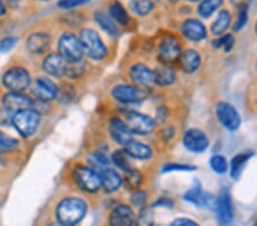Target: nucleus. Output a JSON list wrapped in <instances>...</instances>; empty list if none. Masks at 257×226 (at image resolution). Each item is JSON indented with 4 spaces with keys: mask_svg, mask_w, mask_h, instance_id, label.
<instances>
[{
    "mask_svg": "<svg viewBox=\"0 0 257 226\" xmlns=\"http://www.w3.org/2000/svg\"><path fill=\"white\" fill-rule=\"evenodd\" d=\"M87 204L79 198L62 200L56 208V218L62 225H76L84 218Z\"/></svg>",
    "mask_w": 257,
    "mask_h": 226,
    "instance_id": "f257e3e1",
    "label": "nucleus"
},
{
    "mask_svg": "<svg viewBox=\"0 0 257 226\" xmlns=\"http://www.w3.org/2000/svg\"><path fill=\"white\" fill-rule=\"evenodd\" d=\"M13 126L23 137H30L38 129L40 113L36 109H24L18 111L13 116Z\"/></svg>",
    "mask_w": 257,
    "mask_h": 226,
    "instance_id": "f03ea898",
    "label": "nucleus"
},
{
    "mask_svg": "<svg viewBox=\"0 0 257 226\" xmlns=\"http://www.w3.org/2000/svg\"><path fill=\"white\" fill-rule=\"evenodd\" d=\"M80 43L84 54L94 61H101L106 56V47L101 37L93 29H84L80 32Z\"/></svg>",
    "mask_w": 257,
    "mask_h": 226,
    "instance_id": "7ed1b4c3",
    "label": "nucleus"
},
{
    "mask_svg": "<svg viewBox=\"0 0 257 226\" xmlns=\"http://www.w3.org/2000/svg\"><path fill=\"white\" fill-rule=\"evenodd\" d=\"M59 54L69 63L81 61L84 49L80 39L72 34H64L59 40Z\"/></svg>",
    "mask_w": 257,
    "mask_h": 226,
    "instance_id": "20e7f679",
    "label": "nucleus"
},
{
    "mask_svg": "<svg viewBox=\"0 0 257 226\" xmlns=\"http://www.w3.org/2000/svg\"><path fill=\"white\" fill-rule=\"evenodd\" d=\"M73 177L78 186L85 192H97L102 186L101 176L90 167H77L73 171Z\"/></svg>",
    "mask_w": 257,
    "mask_h": 226,
    "instance_id": "39448f33",
    "label": "nucleus"
},
{
    "mask_svg": "<svg viewBox=\"0 0 257 226\" xmlns=\"http://www.w3.org/2000/svg\"><path fill=\"white\" fill-rule=\"evenodd\" d=\"M3 84L10 92L26 90L31 85V77L26 69L13 68L4 75Z\"/></svg>",
    "mask_w": 257,
    "mask_h": 226,
    "instance_id": "423d86ee",
    "label": "nucleus"
},
{
    "mask_svg": "<svg viewBox=\"0 0 257 226\" xmlns=\"http://www.w3.org/2000/svg\"><path fill=\"white\" fill-rule=\"evenodd\" d=\"M126 125L133 134L141 135H149L152 133L156 127V121L149 116H145L136 111H130L126 113Z\"/></svg>",
    "mask_w": 257,
    "mask_h": 226,
    "instance_id": "0eeeda50",
    "label": "nucleus"
},
{
    "mask_svg": "<svg viewBox=\"0 0 257 226\" xmlns=\"http://www.w3.org/2000/svg\"><path fill=\"white\" fill-rule=\"evenodd\" d=\"M216 114L218 121L221 122V125L224 127L225 129L234 131L240 127L241 119H240L238 111L231 104H229V103H218L216 108Z\"/></svg>",
    "mask_w": 257,
    "mask_h": 226,
    "instance_id": "6e6552de",
    "label": "nucleus"
},
{
    "mask_svg": "<svg viewBox=\"0 0 257 226\" xmlns=\"http://www.w3.org/2000/svg\"><path fill=\"white\" fill-rule=\"evenodd\" d=\"M112 96L121 103H140L148 98L147 89H142L134 86L118 85L112 90Z\"/></svg>",
    "mask_w": 257,
    "mask_h": 226,
    "instance_id": "1a4fd4ad",
    "label": "nucleus"
},
{
    "mask_svg": "<svg viewBox=\"0 0 257 226\" xmlns=\"http://www.w3.org/2000/svg\"><path fill=\"white\" fill-rule=\"evenodd\" d=\"M31 92L37 100L40 102H49L57 96L59 89L51 79L47 78H38L33 82Z\"/></svg>",
    "mask_w": 257,
    "mask_h": 226,
    "instance_id": "9d476101",
    "label": "nucleus"
},
{
    "mask_svg": "<svg viewBox=\"0 0 257 226\" xmlns=\"http://www.w3.org/2000/svg\"><path fill=\"white\" fill-rule=\"evenodd\" d=\"M184 146L193 153H202L209 145L207 135L200 129H189L183 138Z\"/></svg>",
    "mask_w": 257,
    "mask_h": 226,
    "instance_id": "9b49d317",
    "label": "nucleus"
},
{
    "mask_svg": "<svg viewBox=\"0 0 257 226\" xmlns=\"http://www.w3.org/2000/svg\"><path fill=\"white\" fill-rule=\"evenodd\" d=\"M3 104L4 108H6L15 113L21 110L33 108L35 102L21 92H10L4 96Z\"/></svg>",
    "mask_w": 257,
    "mask_h": 226,
    "instance_id": "f8f14e48",
    "label": "nucleus"
},
{
    "mask_svg": "<svg viewBox=\"0 0 257 226\" xmlns=\"http://www.w3.org/2000/svg\"><path fill=\"white\" fill-rule=\"evenodd\" d=\"M181 55V47L176 38L167 37L161 41L159 46V60L164 64H169L176 61Z\"/></svg>",
    "mask_w": 257,
    "mask_h": 226,
    "instance_id": "ddd939ff",
    "label": "nucleus"
},
{
    "mask_svg": "<svg viewBox=\"0 0 257 226\" xmlns=\"http://www.w3.org/2000/svg\"><path fill=\"white\" fill-rule=\"evenodd\" d=\"M215 209L217 211L218 223L227 225L233 219V208H232L230 194L226 190H223L221 192V194L217 198V204Z\"/></svg>",
    "mask_w": 257,
    "mask_h": 226,
    "instance_id": "4468645a",
    "label": "nucleus"
},
{
    "mask_svg": "<svg viewBox=\"0 0 257 226\" xmlns=\"http://www.w3.org/2000/svg\"><path fill=\"white\" fill-rule=\"evenodd\" d=\"M131 79L142 87H151L156 84L155 81V71L143 64L133 65L130 70Z\"/></svg>",
    "mask_w": 257,
    "mask_h": 226,
    "instance_id": "2eb2a0df",
    "label": "nucleus"
},
{
    "mask_svg": "<svg viewBox=\"0 0 257 226\" xmlns=\"http://www.w3.org/2000/svg\"><path fill=\"white\" fill-rule=\"evenodd\" d=\"M109 131L111 137H112L118 144H120V145L125 146L133 139V133L127 127L126 122L120 120V119H111V121L109 123Z\"/></svg>",
    "mask_w": 257,
    "mask_h": 226,
    "instance_id": "dca6fc26",
    "label": "nucleus"
},
{
    "mask_svg": "<svg viewBox=\"0 0 257 226\" xmlns=\"http://www.w3.org/2000/svg\"><path fill=\"white\" fill-rule=\"evenodd\" d=\"M182 34L190 41H201L206 38L207 31L204 24L196 19H189L182 24Z\"/></svg>",
    "mask_w": 257,
    "mask_h": 226,
    "instance_id": "f3484780",
    "label": "nucleus"
},
{
    "mask_svg": "<svg viewBox=\"0 0 257 226\" xmlns=\"http://www.w3.org/2000/svg\"><path fill=\"white\" fill-rule=\"evenodd\" d=\"M136 218L132 208L126 204H119L115 207L110 216V224L113 226L134 225Z\"/></svg>",
    "mask_w": 257,
    "mask_h": 226,
    "instance_id": "a211bd4d",
    "label": "nucleus"
},
{
    "mask_svg": "<svg viewBox=\"0 0 257 226\" xmlns=\"http://www.w3.org/2000/svg\"><path fill=\"white\" fill-rule=\"evenodd\" d=\"M66 65H68V62H66L60 54H49L46 59L44 60L43 68L45 71L52 77L61 78L65 76Z\"/></svg>",
    "mask_w": 257,
    "mask_h": 226,
    "instance_id": "6ab92c4d",
    "label": "nucleus"
},
{
    "mask_svg": "<svg viewBox=\"0 0 257 226\" xmlns=\"http://www.w3.org/2000/svg\"><path fill=\"white\" fill-rule=\"evenodd\" d=\"M51 37L47 34L38 32V34H32L27 40V47L32 54H43L47 52L51 47Z\"/></svg>",
    "mask_w": 257,
    "mask_h": 226,
    "instance_id": "aec40b11",
    "label": "nucleus"
},
{
    "mask_svg": "<svg viewBox=\"0 0 257 226\" xmlns=\"http://www.w3.org/2000/svg\"><path fill=\"white\" fill-rule=\"evenodd\" d=\"M98 174L101 176L102 186L104 187V190L106 192H115L120 186H121V176H120L115 170L111 169L110 167L105 168L104 170L98 172Z\"/></svg>",
    "mask_w": 257,
    "mask_h": 226,
    "instance_id": "412c9836",
    "label": "nucleus"
},
{
    "mask_svg": "<svg viewBox=\"0 0 257 226\" xmlns=\"http://www.w3.org/2000/svg\"><path fill=\"white\" fill-rule=\"evenodd\" d=\"M180 64L181 68L186 73H193L196 72L198 68L200 67V55L198 54L193 49H188L183 54H181L180 57Z\"/></svg>",
    "mask_w": 257,
    "mask_h": 226,
    "instance_id": "4be33fe9",
    "label": "nucleus"
},
{
    "mask_svg": "<svg viewBox=\"0 0 257 226\" xmlns=\"http://www.w3.org/2000/svg\"><path fill=\"white\" fill-rule=\"evenodd\" d=\"M125 150L132 158L139 160H148L152 155V150L150 146L141 142L133 141V139L127 145H125Z\"/></svg>",
    "mask_w": 257,
    "mask_h": 226,
    "instance_id": "5701e85b",
    "label": "nucleus"
},
{
    "mask_svg": "<svg viewBox=\"0 0 257 226\" xmlns=\"http://www.w3.org/2000/svg\"><path fill=\"white\" fill-rule=\"evenodd\" d=\"M252 157L251 151H243L241 153L235 155V157L231 160V177L234 179H238L239 176L241 175L242 169L246 166L248 160Z\"/></svg>",
    "mask_w": 257,
    "mask_h": 226,
    "instance_id": "b1692460",
    "label": "nucleus"
},
{
    "mask_svg": "<svg viewBox=\"0 0 257 226\" xmlns=\"http://www.w3.org/2000/svg\"><path fill=\"white\" fill-rule=\"evenodd\" d=\"M153 71H155V81L157 85L168 86L175 81V71L167 64L153 70Z\"/></svg>",
    "mask_w": 257,
    "mask_h": 226,
    "instance_id": "393cba45",
    "label": "nucleus"
},
{
    "mask_svg": "<svg viewBox=\"0 0 257 226\" xmlns=\"http://www.w3.org/2000/svg\"><path fill=\"white\" fill-rule=\"evenodd\" d=\"M95 21L101 27L103 30L111 36L118 35V29L113 22V19L111 18L109 13H104V12H96L95 13Z\"/></svg>",
    "mask_w": 257,
    "mask_h": 226,
    "instance_id": "a878e982",
    "label": "nucleus"
},
{
    "mask_svg": "<svg viewBox=\"0 0 257 226\" xmlns=\"http://www.w3.org/2000/svg\"><path fill=\"white\" fill-rule=\"evenodd\" d=\"M87 162H88L92 169L96 170L97 172H101L105 168L110 167L109 158L104 153H101V152H95V153L89 154L88 158H87Z\"/></svg>",
    "mask_w": 257,
    "mask_h": 226,
    "instance_id": "bb28decb",
    "label": "nucleus"
},
{
    "mask_svg": "<svg viewBox=\"0 0 257 226\" xmlns=\"http://www.w3.org/2000/svg\"><path fill=\"white\" fill-rule=\"evenodd\" d=\"M230 21H231V16H230V12L227 10H222L218 13L217 19L214 21L213 26H211V32L214 35H221L224 32L227 28L230 26Z\"/></svg>",
    "mask_w": 257,
    "mask_h": 226,
    "instance_id": "cd10ccee",
    "label": "nucleus"
},
{
    "mask_svg": "<svg viewBox=\"0 0 257 226\" xmlns=\"http://www.w3.org/2000/svg\"><path fill=\"white\" fill-rule=\"evenodd\" d=\"M109 14L111 18L115 21V22L120 24V26H126L128 21H130V18H128V14L125 10V7L122 6L121 3L117 2V0L110 5Z\"/></svg>",
    "mask_w": 257,
    "mask_h": 226,
    "instance_id": "c85d7f7f",
    "label": "nucleus"
},
{
    "mask_svg": "<svg viewBox=\"0 0 257 226\" xmlns=\"http://www.w3.org/2000/svg\"><path fill=\"white\" fill-rule=\"evenodd\" d=\"M223 5V0H201L198 6V14L202 19H208Z\"/></svg>",
    "mask_w": 257,
    "mask_h": 226,
    "instance_id": "c756f323",
    "label": "nucleus"
},
{
    "mask_svg": "<svg viewBox=\"0 0 257 226\" xmlns=\"http://www.w3.org/2000/svg\"><path fill=\"white\" fill-rule=\"evenodd\" d=\"M130 7L133 13L139 16H147L151 13L155 8L152 0H132Z\"/></svg>",
    "mask_w": 257,
    "mask_h": 226,
    "instance_id": "7c9ffc66",
    "label": "nucleus"
},
{
    "mask_svg": "<svg viewBox=\"0 0 257 226\" xmlns=\"http://www.w3.org/2000/svg\"><path fill=\"white\" fill-rule=\"evenodd\" d=\"M111 159H112L113 163L119 168V169H121L126 172L133 169L132 162H131V155L127 153L126 150L114 151V153L112 154Z\"/></svg>",
    "mask_w": 257,
    "mask_h": 226,
    "instance_id": "2f4dec72",
    "label": "nucleus"
},
{
    "mask_svg": "<svg viewBox=\"0 0 257 226\" xmlns=\"http://www.w3.org/2000/svg\"><path fill=\"white\" fill-rule=\"evenodd\" d=\"M209 166L216 174H225L227 170L226 159L223 155L215 154L209 160Z\"/></svg>",
    "mask_w": 257,
    "mask_h": 226,
    "instance_id": "473e14b6",
    "label": "nucleus"
},
{
    "mask_svg": "<svg viewBox=\"0 0 257 226\" xmlns=\"http://www.w3.org/2000/svg\"><path fill=\"white\" fill-rule=\"evenodd\" d=\"M123 180H125L126 186L130 190H138L141 186V183H142V176L138 170L131 169L130 171H127V175Z\"/></svg>",
    "mask_w": 257,
    "mask_h": 226,
    "instance_id": "72a5a7b5",
    "label": "nucleus"
},
{
    "mask_svg": "<svg viewBox=\"0 0 257 226\" xmlns=\"http://www.w3.org/2000/svg\"><path fill=\"white\" fill-rule=\"evenodd\" d=\"M248 4H243V5H240L238 7V18L235 21L233 31L238 32L241 30V29L246 26L248 22Z\"/></svg>",
    "mask_w": 257,
    "mask_h": 226,
    "instance_id": "f704fd0d",
    "label": "nucleus"
},
{
    "mask_svg": "<svg viewBox=\"0 0 257 226\" xmlns=\"http://www.w3.org/2000/svg\"><path fill=\"white\" fill-rule=\"evenodd\" d=\"M85 71V63L84 62L79 61V62H73V63H69L66 65V71H65V76L69 78H78L80 77L82 73Z\"/></svg>",
    "mask_w": 257,
    "mask_h": 226,
    "instance_id": "c9c22d12",
    "label": "nucleus"
},
{
    "mask_svg": "<svg viewBox=\"0 0 257 226\" xmlns=\"http://www.w3.org/2000/svg\"><path fill=\"white\" fill-rule=\"evenodd\" d=\"M19 146V141L13 137H10L0 131V152L13 151Z\"/></svg>",
    "mask_w": 257,
    "mask_h": 226,
    "instance_id": "e433bc0d",
    "label": "nucleus"
},
{
    "mask_svg": "<svg viewBox=\"0 0 257 226\" xmlns=\"http://www.w3.org/2000/svg\"><path fill=\"white\" fill-rule=\"evenodd\" d=\"M201 194H202L201 185L199 184L198 180H196V183H194V186H192L191 190H189L188 192L185 193L184 199H185L186 201H189V202H192V203L198 205L199 200H200Z\"/></svg>",
    "mask_w": 257,
    "mask_h": 226,
    "instance_id": "4c0bfd02",
    "label": "nucleus"
},
{
    "mask_svg": "<svg viewBox=\"0 0 257 226\" xmlns=\"http://www.w3.org/2000/svg\"><path fill=\"white\" fill-rule=\"evenodd\" d=\"M213 45H214V47H216V48H223V49H224V52L227 53V52L231 51L232 47H233L234 38H233V36H232V35L223 36L219 39L215 40Z\"/></svg>",
    "mask_w": 257,
    "mask_h": 226,
    "instance_id": "58836bf2",
    "label": "nucleus"
},
{
    "mask_svg": "<svg viewBox=\"0 0 257 226\" xmlns=\"http://www.w3.org/2000/svg\"><path fill=\"white\" fill-rule=\"evenodd\" d=\"M89 2L90 0H60L59 7L63 8V10H70V8L86 5Z\"/></svg>",
    "mask_w": 257,
    "mask_h": 226,
    "instance_id": "ea45409f",
    "label": "nucleus"
},
{
    "mask_svg": "<svg viewBox=\"0 0 257 226\" xmlns=\"http://www.w3.org/2000/svg\"><path fill=\"white\" fill-rule=\"evenodd\" d=\"M196 167L192 166H188V164H177V163H169L166 164L164 167V172H168V171H190V170H194Z\"/></svg>",
    "mask_w": 257,
    "mask_h": 226,
    "instance_id": "a19ab883",
    "label": "nucleus"
},
{
    "mask_svg": "<svg viewBox=\"0 0 257 226\" xmlns=\"http://www.w3.org/2000/svg\"><path fill=\"white\" fill-rule=\"evenodd\" d=\"M14 112L6 108L0 110V126H8L13 121Z\"/></svg>",
    "mask_w": 257,
    "mask_h": 226,
    "instance_id": "79ce46f5",
    "label": "nucleus"
},
{
    "mask_svg": "<svg viewBox=\"0 0 257 226\" xmlns=\"http://www.w3.org/2000/svg\"><path fill=\"white\" fill-rule=\"evenodd\" d=\"M18 38H15V37H8V38L4 39L2 43H0V52L3 53H7L10 52L11 49H13V47L18 43Z\"/></svg>",
    "mask_w": 257,
    "mask_h": 226,
    "instance_id": "37998d69",
    "label": "nucleus"
},
{
    "mask_svg": "<svg viewBox=\"0 0 257 226\" xmlns=\"http://www.w3.org/2000/svg\"><path fill=\"white\" fill-rule=\"evenodd\" d=\"M145 201H147V193L145 192L136 191L132 196V202L135 205H138V207L143 205L145 203Z\"/></svg>",
    "mask_w": 257,
    "mask_h": 226,
    "instance_id": "c03bdc74",
    "label": "nucleus"
},
{
    "mask_svg": "<svg viewBox=\"0 0 257 226\" xmlns=\"http://www.w3.org/2000/svg\"><path fill=\"white\" fill-rule=\"evenodd\" d=\"M172 225H176V226H181V225H184V226H197L198 224L196 221H193L191 219H186V218H178L176 220H174Z\"/></svg>",
    "mask_w": 257,
    "mask_h": 226,
    "instance_id": "a18cd8bd",
    "label": "nucleus"
},
{
    "mask_svg": "<svg viewBox=\"0 0 257 226\" xmlns=\"http://www.w3.org/2000/svg\"><path fill=\"white\" fill-rule=\"evenodd\" d=\"M155 205H167L168 208H172V205H173V202L171 200H168V199H164V198H161L158 202H156L155 203Z\"/></svg>",
    "mask_w": 257,
    "mask_h": 226,
    "instance_id": "49530a36",
    "label": "nucleus"
},
{
    "mask_svg": "<svg viewBox=\"0 0 257 226\" xmlns=\"http://www.w3.org/2000/svg\"><path fill=\"white\" fill-rule=\"evenodd\" d=\"M250 0H230V3L235 7H239L240 5H243V4H248Z\"/></svg>",
    "mask_w": 257,
    "mask_h": 226,
    "instance_id": "de8ad7c7",
    "label": "nucleus"
},
{
    "mask_svg": "<svg viewBox=\"0 0 257 226\" xmlns=\"http://www.w3.org/2000/svg\"><path fill=\"white\" fill-rule=\"evenodd\" d=\"M6 14V6L2 0H0V16H4Z\"/></svg>",
    "mask_w": 257,
    "mask_h": 226,
    "instance_id": "09e8293b",
    "label": "nucleus"
},
{
    "mask_svg": "<svg viewBox=\"0 0 257 226\" xmlns=\"http://www.w3.org/2000/svg\"><path fill=\"white\" fill-rule=\"evenodd\" d=\"M7 2H8V4H10V5L15 6V5H18V4L21 2V0H7Z\"/></svg>",
    "mask_w": 257,
    "mask_h": 226,
    "instance_id": "8fccbe9b",
    "label": "nucleus"
},
{
    "mask_svg": "<svg viewBox=\"0 0 257 226\" xmlns=\"http://www.w3.org/2000/svg\"><path fill=\"white\" fill-rule=\"evenodd\" d=\"M169 2H171V3H177V2H180V0H169Z\"/></svg>",
    "mask_w": 257,
    "mask_h": 226,
    "instance_id": "3c124183",
    "label": "nucleus"
},
{
    "mask_svg": "<svg viewBox=\"0 0 257 226\" xmlns=\"http://www.w3.org/2000/svg\"><path fill=\"white\" fill-rule=\"evenodd\" d=\"M189 2H192V3H196V2H200V0H189Z\"/></svg>",
    "mask_w": 257,
    "mask_h": 226,
    "instance_id": "603ef678",
    "label": "nucleus"
},
{
    "mask_svg": "<svg viewBox=\"0 0 257 226\" xmlns=\"http://www.w3.org/2000/svg\"><path fill=\"white\" fill-rule=\"evenodd\" d=\"M255 32H256V35H257V22L255 24Z\"/></svg>",
    "mask_w": 257,
    "mask_h": 226,
    "instance_id": "864d4df0",
    "label": "nucleus"
},
{
    "mask_svg": "<svg viewBox=\"0 0 257 226\" xmlns=\"http://www.w3.org/2000/svg\"><path fill=\"white\" fill-rule=\"evenodd\" d=\"M39 2H49V0H39Z\"/></svg>",
    "mask_w": 257,
    "mask_h": 226,
    "instance_id": "5fc2aeb1",
    "label": "nucleus"
},
{
    "mask_svg": "<svg viewBox=\"0 0 257 226\" xmlns=\"http://www.w3.org/2000/svg\"><path fill=\"white\" fill-rule=\"evenodd\" d=\"M256 71H257V63H256Z\"/></svg>",
    "mask_w": 257,
    "mask_h": 226,
    "instance_id": "6e6d98bb",
    "label": "nucleus"
},
{
    "mask_svg": "<svg viewBox=\"0 0 257 226\" xmlns=\"http://www.w3.org/2000/svg\"><path fill=\"white\" fill-rule=\"evenodd\" d=\"M256 224H257V223H256Z\"/></svg>",
    "mask_w": 257,
    "mask_h": 226,
    "instance_id": "4d7b16f0",
    "label": "nucleus"
}]
</instances>
